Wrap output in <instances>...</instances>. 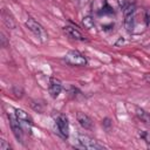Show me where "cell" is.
<instances>
[{
    "label": "cell",
    "mask_w": 150,
    "mask_h": 150,
    "mask_svg": "<svg viewBox=\"0 0 150 150\" xmlns=\"http://www.w3.org/2000/svg\"><path fill=\"white\" fill-rule=\"evenodd\" d=\"M63 32H64L66 35H67L68 38H70V39L80 40V41H83V40H84V36L82 35V33H81L77 28H75V27H73V26H66V27H63Z\"/></svg>",
    "instance_id": "9"
},
{
    "label": "cell",
    "mask_w": 150,
    "mask_h": 150,
    "mask_svg": "<svg viewBox=\"0 0 150 150\" xmlns=\"http://www.w3.org/2000/svg\"><path fill=\"white\" fill-rule=\"evenodd\" d=\"M14 111H15L14 115L19 118L20 122H22V123H28V124H33V120H32V117L28 115V112H26V111L22 110V109H15Z\"/></svg>",
    "instance_id": "10"
},
{
    "label": "cell",
    "mask_w": 150,
    "mask_h": 150,
    "mask_svg": "<svg viewBox=\"0 0 150 150\" xmlns=\"http://www.w3.org/2000/svg\"><path fill=\"white\" fill-rule=\"evenodd\" d=\"M82 23L87 29H91L94 27V25H95V21H94L93 16H84L83 20H82Z\"/></svg>",
    "instance_id": "13"
},
{
    "label": "cell",
    "mask_w": 150,
    "mask_h": 150,
    "mask_svg": "<svg viewBox=\"0 0 150 150\" xmlns=\"http://www.w3.org/2000/svg\"><path fill=\"white\" fill-rule=\"evenodd\" d=\"M56 128L62 138H67L69 136V122L64 114H59L55 118Z\"/></svg>",
    "instance_id": "5"
},
{
    "label": "cell",
    "mask_w": 150,
    "mask_h": 150,
    "mask_svg": "<svg viewBox=\"0 0 150 150\" xmlns=\"http://www.w3.org/2000/svg\"><path fill=\"white\" fill-rule=\"evenodd\" d=\"M8 149H11V145L5 139H1L0 141V150H8Z\"/></svg>",
    "instance_id": "14"
},
{
    "label": "cell",
    "mask_w": 150,
    "mask_h": 150,
    "mask_svg": "<svg viewBox=\"0 0 150 150\" xmlns=\"http://www.w3.org/2000/svg\"><path fill=\"white\" fill-rule=\"evenodd\" d=\"M124 14V26L128 32H131L135 27V20H136V6L135 4H130L125 7L123 11Z\"/></svg>",
    "instance_id": "4"
},
{
    "label": "cell",
    "mask_w": 150,
    "mask_h": 150,
    "mask_svg": "<svg viewBox=\"0 0 150 150\" xmlns=\"http://www.w3.org/2000/svg\"><path fill=\"white\" fill-rule=\"evenodd\" d=\"M63 60L66 61V63L70 64V66H77V67H82V66H86L87 64V59L86 56L80 53L79 50H70L68 52Z\"/></svg>",
    "instance_id": "3"
},
{
    "label": "cell",
    "mask_w": 150,
    "mask_h": 150,
    "mask_svg": "<svg viewBox=\"0 0 150 150\" xmlns=\"http://www.w3.org/2000/svg\"><path fill=\"white\" fill-rule=\"evenodd\" d=\"M61 90H62V83H61V81L59 79L52 77L49 80V86H48V91H49L50 97L56 98L60 95Z\"/></svg>",
    "instance_id": "7"
},
{
    "label": "cell",
    "mask_w": 150,
    "mask_h": 150,
    "mask_svg": "<svg viewBox=\"0 0 150 150\" xmlns=\"http://www.w3.org/2000/svg\"><path fill=\"white\" fill-rule=\"evenodd\" d=\"M26 26L28 27V29L40 40V41H42V42H45V41H47V39H48V34H47V32H46V29L35 20V19H33V18H28L27 20H26Z\"/></svg>",
    "instance_id": "2"
},
{
    "label": "cell",
    "mask_w": 150,
    "mask_h": 150,
    "mask_svg": "<svg viewBox=\"0 0 150 150\" xmlns=\"http://www.w3.org/2000/svg\"><path fill=\"white\" fill-rule=\"evenodd\" d=\"M145 23L146 26H150V13L148 11L145 12Z\"/></svg>",
    "instance_id": "16"
},
{
    "label": "cell",
    "mask_w": 150,
    "mask_h": 150,
    "mask_svg": "<svg viewBox=\"0 0 150 150\" xmlns=\"http://www.w3.org/2000/svg\"><path fill=\"white\" fill-rule=\"evenodd\" d=\"M2 18H4V22H5V25L7 27H9V28H14L15 27V23L13 21V18L9 15V13H7L6 11H4L2 12Z\"/></svg>",
    "instance_id": "12"
},
{
    "label": "cell",
    "mask_w": 150,
    "mask_h": 150,
    "mask_svg": "<svg viewBox=\"0 0 150 150\" xmlns=\"http://www.w3.org/2000/svg\"><path fill=\"white\" fill-rule=\"evenodd\" d=\"M75 143H76V146L81 148V149H94V150H97V149H103L104 148L103 145H101L97 141H95L90 136L82 135V134L76 136Z\"/></svg>",
    "instance_id": "1"
},
{
    "label": "cell",
    "mask_w": 150,
    "mask_h": 150,
    "mask_svg": "<svg viewBox=\"0 0 150 150\" xmlns=\"http://www.w3.org/2000/svg\"><path fill=\"white\" fill-rule=\"evenodd\" d=\"M135 114H136V116H137L142 122H144V123H146V124H150V112L145 111V110L142 109V108H136V109H135Z\"/></svg>",
    "instance_id": "11"
},
{
    "label": "cell",
    "mask_w": 150,
    "mask_h": 150,
    "mask_svg": "<svg viewBox=\"0 0 150 150\" xmlns=\"http://www.w3.org/2000/svg\"><path fill=\"white\" fill-rule=\"evenodd\" d=\"M76 120H77L79 124H80L83 129H86V130L93 129V121H91V118H90L88 115H86L84 112H77Z\"/></svg>",
    "instance_id": "8"
},
{
    "label": "cell",
    "mask_w": 150,
    "mask_h": 150,
    "mask_svg": "<svg viewBox=\"0 0 150 150\" xmlns=\"http://www.w3.org/2000/svg\"><path fill=\"white\" fill-rule=\"evenodd\" d=\"M117 1H118V6H120V8H121L122 11H124L125 7L129 5V1H128V0H117Z\"/></svg>",
    "instance_id": "15"
},
{
    "label": "cell",
    "mask_w": 150,
    "mask_h": 150,
    "mask_svg": "<svg viewBox=\"0 0 150 150\" xmlns=\"http://www.w3.org/2000/svg\"><path fill=\"white\" fill-rule=\"evenodd\" d=\"M8 120H9V125H11V129L15 136V138L18 141H21L22 142V138H23V127L21 124V122L19 121V118L14 115H8Z\"/></svg>",
    "instance_id": "6"
}]
</instances>
